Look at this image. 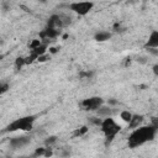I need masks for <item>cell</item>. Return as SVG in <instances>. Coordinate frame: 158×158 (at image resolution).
Returning <instances> with one entry per match:
<instances>
[{"instance_id":"1","label":"cell","mask_w":158,"mask_h":158,"mask_svg":"<svg viewBox=\"0 0 158 158\" xmlns=\"http://www.w3.org/2000/svg\"><path fill=\"white\" fill-rule=\"evenodd\" d=\"M157 125H148V126H139L135 128L127 138V144L130 148H137L146 142L152 141L157 133Z\"/></svg>"},{"instance_id":"2","label":"cell","mask_w":158,"mask_h":158,"mask_svg":"<svg viewBox=\"0 0 158 158\" xmlns=\"http://www.w3.org/2000/svg\"><path fill=\"white\" fill-rule=\"evenodd\" d=\"M100 128H101V132L104 133V136L106 138V142H111L115 138V136L121 131V126L111 116L101 120Z\"/></svg>"},{"instance_id":"3","label":"cell","mask_w":158,"mask_h":158,"mask_svg":"<svg viewBox=\"0 0 158 158\" xmlns=\"http://www.w3.org/2000/svg\"><path fill=\"white\" fill-rule=\"evenodd\" d=\"M35 120H36V116H33V115L16 118L6 127L5 131H10V132H12V131H31L33 127Z\"/></svg>"},{"instance_id":"4","label":"cell","mask_w":158,"mask_h":158,"mask_svg":"<svg viewBox=\"0 0 158 158\" xmlns=\"http://www.w3.org/2000/svg\"><path fill=\"white\" fill-rule=\"evenodd\" d=\"M93 7H94V2H89V1H80V2L69 4V9L72 11H74L75 14H78L79 16H85L86 14H89L91 11Z\"/></svg>"},{"instance_id":"5","label":"cell","mask_w":158,"mask_h":158,"mask_svg":"<svg viewBox=\"0 0 158 158\" xmlns=\"http://www.w3.org/2000/svg\"><path fill=\"white\" fill-rule=\"evenodd\" d=\"M102 104H104V100L100 96H91V98L84 99L80 102V106L86 111H96Z\"/></svg>"},{"instance_id":"6","label":"cell","mask_w":158,"mask_h":158,"mask_svg":"<svg viewBox=\"0 0 158 158\" xmlns=\"http://www.w3.org/2000/svg\"><path fill=\"white\" fill-rule=\"evenodd\" d=\"M30 141H31V137H28V136H20V137H14V138H11L10 139V146L12 147V148H21V147H23V146H26V144H28L30 143Z\"/></svg>"},{"instance_id":"7","label":"cell","mask_w":158,"mask_h":158,"mask_svg":"<svg viewBox=\"0 0 158 158\" xmlns=\"http://www.w3.org/2000/svg\"><path fill=\"white\" fill-rule=\"evenodd\" d=\"M59 35V31L58 30H53V28H44L42 32H40V38L42 41H51V40H54L57 36Z\"/></svg>"},{"instance_id":"8","label":"cell","mask_w":158,"mask_h":158,"mask_svg":"<svg viewBox=\"0 0 158 158\" xmlns=\"http://www.w3.org/2000/svg\"><path fill=\"white\" fill-rule=\"evenodd\" d=\"M158 47V31H153L146 43V48H151V49H156Z\"/></svg>"},{"instance_id":"9","label":"cell","mask_w":158,"mask_h":158,"mask_svg":"<svg viewBox=\"0 0 158 158\" xmlns=\"http://www.w3.org/2000/svg\"><path fill=\"white\" fill-rule=\"evenodd\" d=\"M143 116L142 115H132V117H131V120H130V122H128V127L130 128H137V127H139L141 126V123L143 122Z\"/></svg>"},{"instance_id":"10","label":"cell","mask_w":158,"mask_h":158,"mask_svg":"<svg viewBox=\"0 0 158 158\" xmlns=\"http://www.w3.org/2000/svg\"><path fill=\"white\" fill-rule=\"evenodd\" d=\"M111 37V33L109 31H99L95 33V40L98 42H104V41H107L109 38Z\"/></svg>"},{"instance_id":"11","label":"cell","mask_w":158,"mask_h":158,"mask_svg":"<svg viewBox=\"0 0 158 158\" xmlns=\"http://www.w3.org/2000/svg\"><path fill=\"white\" fill-rule=\"evenodd\" d=\"M96 112H98V115L100 116V117H110L111 116V109L109 107V106H104V105H101L98 110H96Z\"/></svg>"},{"instance_id":"12","label":"cell","mask_w":158,"mask_h":158,"mask_svg":"<svg viewBox=\"0 0 158 158\" xmlns=\"http://www.w3.org/2000/svg\"><path fill=\"white\" fill-rule=\"evenodd\" d=\"M88 131H89L88 126H81L80 128H77V130L73 132V137H81V136H84Z\"/></svg>"},{"instance_id":"13","label":"cell","mask_w":158,"mask_h":158,"mask_svg":"<svg viewBox=\"0 0 158 158\" xmlns=\"http://www.w3.org/2000/svg\"><path fill=\"white\" fill-rule=\"evenodd\" d=\"M120 117L125 121V122H130V120H131V117H132V114L130 112V111H127V110H125V111H122L121 114H120Z\"/></svg>"},{"instance_id":"14","label":"cell","mask_w":158,"mask_h":158,"mask_svg":"<svg viewBox=\"0 0 158 158\" xmlns=\"http://www.w3.org/2000/svg\"><path fill=\"white\" fill-rule=\"evenodd\" d=\"M15 65H16L17 69H20V68H22L23 65H26V63H25V58H23V57H19V58H16V60H15Z\"/></svg>"},{"instance_id":"15","label":"cell","mask_w":158,"mask_h":158,"mask_svg":"<svg viewBox=\"0 0 158 158\" xmlns=\"http://www.w3.org/2000/svg\"><path fill=\"white\" fill-rule=\"evenodd\" d=\"M9 89H10L9 83H6V81H0V95L4 94V93H6Z\"/></svg>"},{"instance_id":"16","label":"cell","mask_w":158,"mask_h":158,"mask_svg":"<svg viewBox=\"0 0 158 158\" xmlns=\"http://www.w3.org/2000/svg\"><path fill=\"white\" fill-rule=\"evenodd\" d=\"M41 44H42V41H41V40H32V42L28 44V47H30V49L32 51V49H35V48L40 47Z\"/></svg>"},{"instance_id":"17","label":"cell","mask_w":158,"mask_h":158,"mask_svg":"<svg viewBox=\"0 0 158 158\" xmlns=\"http://www.w3.org/2000/svg\"><path fill=\"white\" fill-rule=\"evenodd\" d=\"M56 141H57V137H56V136H51V137H48V138L46 139V144H47V146H48V144L51 146V144H53Z\"/></svg>"},{"instance_id":"18","label":"cell","mask_w":158,"mask_h":158,"mask_svg":"<svg viewBox=\"0 0 158 158\" xmlns=\"http://www.w3.org/2000/svg\"><path fill=\"white\" fill-rule=\"evenodd\" d=\"M93 74H94L93 72H81L79 75H80L81 78H91V77H93Z\"/></svg>"},{"instance_id":"19","label":"cell","mask_w":158,"mask_h":158,"mask_svg":"<svg viewBox=\"0 0 158 158\" xmlns=\"http://www.w3.org/2000/svg\"><path fill=\"white\" fill-rule=\"evenodd\" d=\"M90 122H91V123H94V125H98V126H100V123H101V120H100V118H98V117H90Z\"/></svg>"},{"instance_id":"20","label":"cell","mask_w":158,"mask_h":158,"mask_svg":"<svg viewBox=\"0 0 158 158\" xmlns=\"http://www.w3.org/2000/svg\"><path fill=\"white\" fill-rule=\"evenodd\" d=\"M48 58H49V57H47V56H44V54H43V56L38 57V58H37V60H40V62H46Z\"/></svg>"},{"instance_id":"21","label":"cell","mask_w":158,"mask_h":158,"mask_svg":"<svg viewBox=\"0 0 158 158\" xmlns=\"http://www.w3.org/2000/svg\"><path fill=\"white\" fill-rule=\"evenodd\" d=\"M49 52H51V53H56V52H58V48L52 47V48H49Z\"/></svg>"},{"instance_id":"22","label":"cell","mask_w":158,"mask_h":158,"mask_svg":"<svg viewBox=\"0 0 158 158\" xmlns=\"http://www.w3.org/2000/svg\"><path fill=\"white\" fill-rule=\"evenodd\" d=\"M157 69H158V65H157V64H154V65H153V72H154V74H156V75L158 74V70H157Z\"/></svg>"},{"instance_id":"23","label":"cell","mask_w":158,"mask_h":158,"mask_svg":"<svg viewBox=\"0 0 158 158\" xmlns=\"http://www.w3.org/2000/svg\"><path fill=\"white\" fill-rule=\"evenodd\" d=\"M109 102H110V104H112V105H115V104H117V101H116V100H110Z\"/></svg>"},{"instance_id":"24","label":"cell","mask_w":158,"mask_h":158,"mask_svg":"<svg viewBox=\"0 0 158 158\" xmlns=\"http://www.w3.org/2000/svg\"><path fill=\"white\" fill-rule=\"evenodd\" d=\"M1 58H2V56H0V60H1Z\"/></svg>"}]
</instances>
